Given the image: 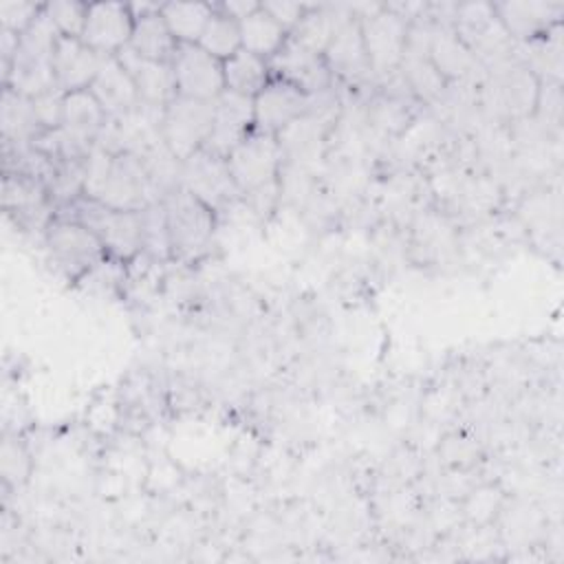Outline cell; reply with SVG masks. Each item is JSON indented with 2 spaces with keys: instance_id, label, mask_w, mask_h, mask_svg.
<instances>
[{
  "instance_id": "6da1fadb",
  "label": "cell",
  "mask_w": 564,
  "mask_h": 564,
  "mask_svg": "<svg viewBox=\"0 0 564 564\" xmlns=\"http://www.w3.org/2000/svg\"><path fill=\"white\" fill-rule=\"evenodd\" d=\"M84 196L128 212H141L161 200L150 172L137 154H110L99 145L93 148L86 161Z\"/></svg>"
},
{
  "instance_id": "7a4b0ae2",
  "label": "cell",
  "mask_w": 564,
  "mask_h": 564,
  "mask_svg": "<svg viewBox=\"0 0 564 564\" xmlns=\"http://www.w3.org/2000/svg\"><path fill=\"white\" fill-rule=\"evenodd\" d=\"M55 214L88 227L101 240L108 258L117 262H132L143 251L141 212L117 209L97 198L79 196Z\"/></svg>"
},
{
  "instance_id": "3957f363",
  "label": "cell",
  "mask_w": 564,
  "mask_h": 564,
  "mask_svg": "<svg viewBox=\"0 0 564 564\" xmlns=\"http://www.w3.org/2000/svg\"><path fill=\"white\" fill-rule=\"evenodd\" d=\"M172 262H196L214 247L216 212L189 194L185 187H174L163 198Z\"/></svg>"
},
{
  "instance_id": "277c9868",
  "label": "cell",
  "mask_w": 564,
  "mask_h": 564,
  "mask_svg": "<svg viewBox=\"0 0 564 564\" xmlns=\"http://www.w3.org/2000/svg\"><path fill=\"white\" fill-rule=\"evenodd\" d=\"M350 11L359 20L372 75L381 79L394 75L405 55L410 22L388 4H352Z\"/></svg>"
},
{
  "instance_id": "5b68a950",
  "label": "cell",
  "mask_w": 564,
  "mask_h": 564,
  "mask_svg": "<svg viewBox=\"0 0 564 564\" xmlns=\"http://www.w3.org/2000/svg\"><path fill=\"white\" fill-rule=\"evenodd\" d=\"M48 262L66 280H84L95 267H99L108 253L101 240L82 223L55 214L42 231Z\"/></svg>"
},
{
  "instance_id": "8992f818",
  "label": "cell",
  "mask_w": 564,
  "mask_h": 564,
  "mask_svg": "<svg viewBox=\"0 0 564 564\" xmlns=\"http://www.w3.org/2000/svg\"><path fill=\"white\" fill-rule=\"evenodd\" d=\"M282 163H284V152L278 137L264 134L258 130L245 137L227 154V165L240 192V198L262 192L271 185H278L282 174Z\"/></svg>"
},
{
  "instance_id": "52a82bcc",
  "label": "cell",
  "mask_w": 564,
  "mask_h": 564,
  "mask_svg": "<svg viewBox=\"0 0 564 564\" xmlns=\"http://www.w3.org/2000/svg\"><path fill=\"white\" fill-rule=\"evenodd\" d=\"M214 121V101L174 97L161 110V137L172 156L183 163L207 145Z\"/></svg>"
},
{
  "instance_id": "ba28073f",
  "label": "cell",
  "mask_w": 564,
  "mask_h": 564,
  "mask_svg": "<svg viewBox=\"0 0 564 564\" xmlns=\"http://www.w3.org/2000/svg\"><path fill=\"white\" fill-rule=\"evenodd\" d=\"M178 185L214 212H223L225 207L240 200V192L229 172L227 156H220L207 148L198 150L181 163Z\"/></svg>"
},
{
  "instance_id": "9c48e42d",
  "label": "cell",
  "mask_w": 564,
  "mask_h": 564,
  "mask_svg": "<svg viewBox=\"0 0 564 564\" xmlns=\"http://www.w3.org/2000/svg\"><path fill=\"white\" fill-rule=\"evenodd\" d=\"M170 64L178 97L216 101L223 95V62L198 44H178Z\"/></svg>"
},
{
  "instance_id": "30bf717a",
  "label": "cell",
  "mask_w": 564,
  "mask_h": 564,
  "mask_svg": "<svg viewBox=\"0 0 564 564\" xmlns=\"http://www.w3.org/2000/svg\"><path fill=\"white\" fill-rule=\"evenodd\" d=\"M317 97L302 93L297 86L271 77L269 84L253 97V126L258 132L278 137L300 117H304Z\"/></svg>"
},
{
  "instance_id": "8fae6325",
  "label": "cell",
  "mask_w": 564,
  "mask_h": 564,
  "mask_svg": "<svg viewBox=\"0 0 564 564\" xmlns=\"http://www.w3.org/2000/svg\"><path fill=\"white\" fill-rule=\"evenodd\" d=\"M271 75L280 77L311 97L326 95L335 79L322 53L295 42L291 35L284 46L269 59Z\"/></svg>"
},
{
  "instance_id": "7c38bea8",
  "label": "cell",
  "mask_w": 564,
  "mask_h": 564,
  "mask_svg": "<svg viewBox=\"0 0 564 564\" xmlns=\"http://www.w3.org/2000/svg\"><path fill=\"white\" fill-rule=\"evenodd\" d=\"M2 209L15 220V225L24 229L35 225L40 231L46 229L57 212L48 187L20 172L2 174Z\"/></svg>"
},
{
  "instance_id": "4fadbf2b",
  "label": "cell",
  "mask_w": 564,
  "mask_h": 564,
  "mask_svg": "<svg viewBox=\"0 0 564 564\" xmlns=\"http://www.w3.org/2000/svg\"><path fill=\"white\" fill-rule=\"evenodd\" d=\"M134 15L126 2H88L82 42L101 57L119 55L128 44Z\"/></svg>"
},
{
  "instance_id": "5bb4252c",
  "label": "cell",
  "mask_w": 564,
  "mask_h": 564,
  "mask_svg": "<svg viewBox=\"0 0 564 564\" xmlns=\"http://www.w3.org/2000/svg\"><path fill=\"white\" fill-rule=\"evenodd\" d=\"M324 59L333 73V79L357 84L372 77L364 37H361V26H359V20L352 15L350 7H348V15L333 33L324 51Z\"/></svg>"
},
{
  "instance_id": "9a60e30c",
  "label": "cell",
  "mask_w": 564,
  "mask_h": 564,
  "mask_svg": "<svg viewBox=\"0 0 564 564\" xmlns=\"http://www.w3.org/2000/svg\"><path fill=\"white\" fill-rule=\"evenodd\" d=\"M253 130V99L223 90L214 101V121L205 148L227 156Z\"/></svg>"
},
{
  "instance_id": "2e32d148",
  "label": "cell",
  "mask_w": 564,
  "mask_h": 564,
  "mask_svg": "<svg viewBox=\"0 0 564 564\" xmlns=\"http://www.w3.org/2000/svg\"><path fill=\"white\" fill-rule=\"evenodd\" d=\"M496 18L505 33L520 44L535 40L562 24L564 4L562 2H540V0H522V2H496Z\"/></svg>"
},
{
  "instance_id": "e0dca14e",
  "label": "cell",
  "mask_w": 564,
  "mask_h": 564,
  "mask_svg": "<svg viewBox=\"0 0 564 564\" xmlns=\"http://www.w3.org/2000/svg\"><path fill=\"white\" fill-rule=\"evenodd\" d=\"M104 57L88 48L79 37H57L53 51L55 84L62 93L88 90L99 73Z\"/></svg>"
},
{
  "instance_id": "ac0fdd59",
  "label": "cell",
  "mask_w": 564,
  "mask_h": 564,
  "mask_svg": "<svg viewBox=\"0 0 564 564\" xmlns=\"http://www.w3.org/2000/svg\"><path fill=\"white\" fill-rule=\"evenodd\" d=\"M115 57L121 62V66L132 77L143 106L165 108L176 97L172 64L145 59V57L137 55L134 51H130L128 46Z\"/></svg>"
},
{
  "instance_id": "d6986e66",
  "label": "cell",
  "mask_w": 564,
  "mask_h": 564,
  "mask_svg": "<svg viewBox=\"0 0 564 564\" xmlns=\"http://www.w3.org/2000/svg\"><path fill=\"white\" fill-rule=\"evenodd\" d=\"M130 11L134 15V26L128 48L145 59L170 64L178 42L161 15V4H130Z\"/></svg>"
},
{
  "instance_id": "ffe728a7",
  "label": "cell",
  "mask_w": 564,
  "mask_h": 564,
  "mask_svg": "<svg viewBox=\"0 0 564 564\" xmlns=\"http://www.w3.org/2000/svg\"><path fill=\"white\" fill-rule=\"evenodd\" d=\"M88 90L95 95L108 117H121L141 106L137 86L117 57H104Z\"/></svg>"
},
{
  "instance_id": "44dd1931",
  "label": "cell",
  "mask_w": 564,
  "mask_h": 564,
  "mask_svg": "<svg viewBox=\"0 0 564 564\" xmlns=\"http://www.w3.org/2000/svg\"><path fill=\"white\" fill-rule=\"evenodd\" d=\"M106 121L108 115L104 112V108L90 90L64 93L59 130L66 132L70 139L86 145H95Z\"/></svg>"
},
{
  "instance_id": "7402d4cb",
  "label": "cell",
  "mask_w": 564,
  "mask_h": 564,
  "mask_svg": "<svg viewBox=\"0 0 564 564\" xmlns=\"http://www.w3.org/2000/svg\"><path fill=\"white\" fill-rule=\"evenodd\" d=\"M44 132L33 99L24 97L11 88H2V106H0V137L2 145H29L35 137Z\"/></svg>"
},
{
  "instance_id": "603a6c76",
  "label": "cell",
  "mask_w": 564,
  "mask_h": 564,
  "mask_svg": "<svg viewBox=\"0 0 564 564\" xmlns=\"http://www.w3.org/2000/svg\"><path fill=\"white\" fill-rule=\"evenodd\" d=\"M223 77H225V90L253 99L269 84L273 75H271L269 59L240 48L223 62Z\"/></svg>"
},
{
  "instance_id": "cb8c5ba5",
  "label": "cell",
  "mask_w": 564,
  "mask_h": 564,
  "mask_svg": "<svg viewBox=\"0 0 564 564\" xmlns=\"http://www.w3.org/2000/svg\"><path fill=\"white\" fill-rule=\"evenodd\" d=\"M240 42H242V48L253 53V55H260L264 59H271L286 42L289 37V31H284L264 9H262V2L260 7L249 13L247 18H242L240 22Z\"/></svg>"
},
{
  "instance_id": "d4e9b609",
  "label": "cell",
  "mask_w": 564,
  "mask_h": 564,
  "mask_svg": "<svg viewBox=\"0 0 564 564\" xmlns=\"http://www.w3.org/2000/svg\"><path fill=\"white\" fill-rule=\"evenodd\" d=\"M427 55L436 66V70L445 77V82L458 79L460 75H465L476 57L449 26L434 29Z\"/></svg>"
},
{
  "instance_id": "484cf974",
  "label": "cell",
  "mask_w": 564,
  "mask_h": 564,
  "mask_svg": "<svg viewBox=\"0 0 564 564\" xmlns=\"http://www.w3.org/2000/svg\"><path fill=\"white\" fill-rule=\"evenodd\" d=\"M214 4L203 2H165L161 4V15L178 44H198Z\"/></svg>"
},
{
  "instance_id": "4316f807",
  "label": "cell",
  "mask_w": 564,
  "mask_h": 564,
  "mask_svg": "<svg viewBox=\"0 0 564 564\" xmlns=\"http://www.w3.org/2000/svg\"><path fill=\"white\" fill-rule=\"evenodd\" d=\"M500 93L505 99V106L516 117H531L535 110L538 93H540V79L522 64L516 62L507 68V73L500 79Z\"/></svg>"
},
{
  "instance_id": "83f0119b",
  "label": "cell",
  "mask_w": 564,
  "mask_h": 564,
  "mask_svg": "<svg viewBox=\"0 0 564 564\" xmlns=\"http://www.w3.org/2000/svg\"><path fill=\"white\" fill-rule=\"evenodd\" d=\"M198 46L205 48L216 59L225 62L227 57H231L236 51L242 48L238 20L231 18L229 13H225L220 9V4H214V13L198 40Z\"/></svg>"
},
{
  "instance_id": "f1b7e54d",
  "label": "cell",
  "mask_w": 564,
  "mask_h": 564,
  "mask_svg": "<svg viewBox=\"0 0 564 564\" xmlns=\"http://www.w3.org/2000/svg\"><path fill=\"white\" fill-rule=\"evenodd\" d=\"M141 223H143V251L141 256H148L154 262H170V236H167V223H165V209L163 203H152L145 209H141Z\"/></svg>"
},
{
  "instance_id": "f546056e",
  "label": "cell",
  "mask_w": 564,
  "mask_h": 564,
  "mask_svg": "<svg viewBox=\"0 0 564 564\" xmlns=\"http://www.w3.org/2000/svg\"><path fill=\"white\" fill-rule=\"evenodd\" d=\"M44 13L53 22L55 31L64 37H82L88 2H75V0H53L44 4Z\"/></svg>"
},
{
  "instance_id": "4dcf8cb0",
  "label": "cell",
  "mask_w": 564,
  "mask_h": 564,
  "mask_svg": "<svg viewBox=\"0 0 564 564\" xmlns=\"http://www.w3.org/2000/svg\"><path fill=\"white\" fill-rule=\"evenodd\" d=\"M44 4H33V2H2L0 4V29L11 31L22 35L35 18L42 13Z\"/></svg>"
},
{
  "instance_id": "1f68e13d",
  "label": "cell",
  "mask_w": 564,
  "mask_h": 564,
  "mask_svg": "<svg viewBox=\"0 0 564 564\" xmlns=\"http://www.w3.org/2000/svg\"><path fill=\"white\" fill-rule=\"evenodd\" d=\"M262 9L284 29V31H293L297 26V22L302 20V15L306 13L308 4H300V2H262Z\"/></svg>"
},
{
  "instance_id": "d6a6232c",
  "label": "cell",
  "mask_w": 564,
  "mask_h": 564,
  "mask_svg": "<svg viewBox=\"0 0 564 564\" xmlns=\"http://www.w3.org/2000/svg\"><path fill=\"white\" fill-rule=\"evenodd\" d=\"M258 7H260V2H247V0H234V2H223V4H220V9H223L225 13H229L231 18H236L238 22H240L242 18H247L249 13H253Z\"/></svg>"
}]
</instances>
